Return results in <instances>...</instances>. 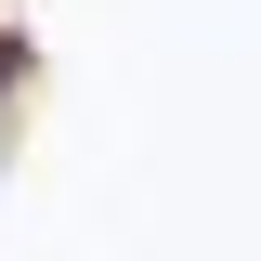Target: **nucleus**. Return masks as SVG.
<instances>
[{"instance_id":"obj_1","label":"nucleus","mask_w":261,"mask_h":261,"mask_svg":"<svg viewBox=\"0 0 261 261\" xmlns=\"http://www.w3.org/2000/svg\"><path fill=\"white\" fill-rule=\"evenodd\" d=\"M13 92H27V39L0 27V118H13Z\"/></svg>"}]
</instances>
